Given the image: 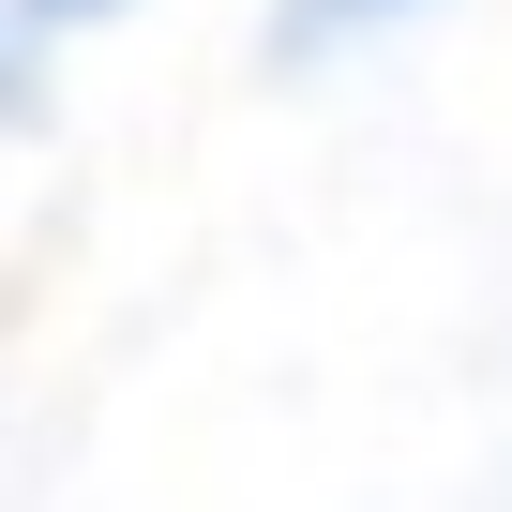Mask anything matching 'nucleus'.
<instances>
[{
  "instance_id": "nucleus-1",
  "label": "nucleus",
  "mask_w": 512,
  "mask_h": 512,
  "mask_svg": "<svg viewBox=\"0 0 512 512\" xmlns=\"http://www.w3.org/2000/svg\"><path fill=\"white\" fill-rule=\"evenodd\" d=\"M407 16H437V0H287V16H272V61L317 76V61H347V46H392Z\"/></svg>"
},
{
  "instance_id": "nucleus-2",
  "label": "nucleus",
  "mask_w": 512,
  "mask_h": 512,
  "mask_svg": "<svg viewBox=\"0 0 512 512\" xmlns=\"http://www.w3.org/2000/svg\"><path fill=\"white\" fill-rule=\"evenodd\" d=\"M91 16H121V0H0V46H16V91H31V76H46V61H61V46L91 31Z\"/></svg>"
}]
</instances>
